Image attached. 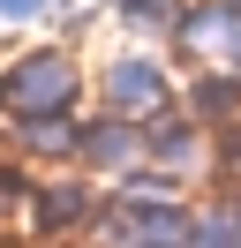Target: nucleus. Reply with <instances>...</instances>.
Masks as SVG:
<instances>
[{"instance_id": "f257e3e1", "label": "nucleus", "mask_w": 241, "mask_h": 248, "mask_svg": "<svg viewBox=\"0 0 241 248\" xmlns=\"http://www.w3.org/2000/svg\"><path fill=\"white\" fill-rule=\"evenodd\" d=\"M75 98H83V76L60 46H38L0 68V113L8 121H53V113H75Z\"/></svg>"}, {"instance_id": "f03ea898", "label": "nucleus", "mask_w": 241, "mask_h": 248, "mask_svg": "<svg viewBox=\"0 0 241 248\" xmlns=\"http://www.w3.org/2000/svg\"><path fill=\"white\" fill-rule=\"evenodd\" d=\"M105 113H113V121H136V128L158 121V113H166V76H158V61L120 53V61L105 68Z\"/></svg>"}, {"instance_id": "7ed1b4c3", "label": "nucleus", "mask_w": 241, "mask_h": 248, "mask_svg": "<svg viewBox=\"0 0 241 248\" xmlns=\"http://www.w3.org/2000/svg\"><path fill=\"white\" fill-rule=\"evenodd\" d=\"M75 166H83V173H105V181H128V173L143 166V128H136V121H113V113L90 121Z\"/></svg>"}, {"instance_id": "20e7f679", "label": "nucleus", "mask_w": 241, "mask_h": 248, "mask_svg": "<svg viewBox=\"0 0 241 248\" xmlns=\"http://www.w3.org/2000/svg\"><path fill=\"white\" fill-rule=\"evenodd\" d=\"M105 211V196L90 181H45L38 196H30V226L38 233H90Z\"/></svg>"}, {"instance_id": "39448f33", "label": "nucleus", "mask_w": 241, "mask_h": 248, "mask_svg": "<svg viewBox=\"0 0 241 248\" xmlns=\"http://www.w3.org/2000/svg\"><path fill=\"white\" fill-rule=\"evenodd\" d=\"M196 158H204V121H151V136H143V166L151 173H189Z\"/></svg>"}, {"instance_id": "423d86ee", "label": "nucleus", "mask_w": 241, "mask_h": 248, "mask_svg": "<svg viewBox=\"0 0 241 248\" xmlns=\"http://www.w3.org/2000/svg\"><path fill=\"white\" fill-rule=\"evenodd\" d=\"M15 151H30V158H75V151H83V128H75V113L15 121Z\"/></svg>"}, {"instance_id": "0eeeda50", "label": "nucleus", "mask_w": 241, "mask_h": 248, "mask_svg": "<svg viewBox=\"0 0 241 248\" xmlns=\"http://www.w3.org/2000/svg\"><path fill=\"white\" fill-rule=\"evenodd\" d=\"M189 248H241V196H226V203H204V211H196V233H189Z\"/></svg>"}, {"instance_id": "6e6552de", "label": "nucleus", "mask_w": 241, "mask_h": 248, "mask_svg": "<svg viewBox=\"0 0 241 248\" xmlns=\"http://www.w3.org/2000/svg\"><path fill=\"white\" fill-rule=\"evenodd\" d=\"M120 16H128L136 31H173L189 8H181V0H120Z\"/></svg>"}, {"instance_id": "1a4fd4ad", "label": "nucleus", "mask_w": 241, "mask_h": 248, "mask_svg": "<svg viewBox=\"0 0 241 248\" xmlns=\"http://www.w3.org/2000/svg\"><path fill=\"white\" fill-rule=\"evenodd\" d=\"M45 0H0V23H38Z\"/></svg>"}, {"instance_id": "9d476101", "label": "nucleus", "mask_w": 241, "mask_h": 248, "mask_svg": "<svg viewBox=\"0 0 241 248\" xmlns=\"http://www.w3.org/2000/svg\"><path fill=\"white\" fill-rule=\"evenodd\" d=\"M8 188H15V181H8V173H0V196H8Z\"/></svg>"}, {"instance_id": "9b49d317", "label": "nucleus", "mask_w": 241, "mask_h": 248, "mask_svg": "<svg viewBox=\"0 0 241 248\" xmlns=\"http://www.w3.org/2000/svg\"><path fill=\"white\" fill-rule=\"evenodd\" d=\"M234 8H241V0H234Z\"/></svg>"}]
</instances>
